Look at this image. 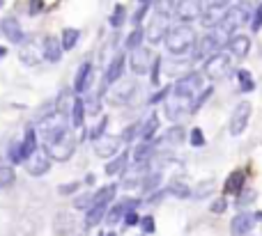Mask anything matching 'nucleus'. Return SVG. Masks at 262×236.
<instances>
[{
	"mask_svg": "<svg viewBox=\"0 0 262 236\" xmlns=\"http://www.w3.org/2000/svg\"><path fill=\"white\" fill-rule=\"evenodd\" d=\"M163 41H166V48H168L173 55H184V53H188L195 46V33H193V28H188L187 23H182V26L170 28Z\"/></svg>",
	"mask_w": 262,
	"mask_h": 236,
	"instance_id": "1",
	"label": "nucleus"
},
{
	"mask_svg": "<svg viewBox=\"0 0 262 236\" xmlns=\"http://www.w3.org/2000/svg\"><path fill=\"white\" fill-rule=\"evenodd\" d=\"M67 131H69V124L62 119V115H58V112L39 122V133H41V138L46 140V144L55 142V140L62 138Z\"/></svg>",
	"mask_w": 262,
	"mask_h": 236,
	"instance_id": "2",
	"label": "nucleus"
},
{
	"mask_svg": "<svg viewBox=\"0 0 262 236\" xmlns=\"http://www.w3.org/2000/svg\"><path fill=\"white\" fill-rule=\"evenodd\" d=\"M51 161H53V156H51L48 147H37V149L26 158V170L30 172L33 177H41V174H46V172L51 170Z\"/></svg>",
	"mask_w": 262,
	"mask_h": 236,
	"instance_id": "3",
	"label": "nucleus"
},
{
	"mask_svg": "<svg viewBox=\"0 0 262 236\" xmlns=\"http://www.w3.org/2000/svg\"><path fill=\"white\" fill-rule=\"evenodd\" d=\"M202 90V76L200 73H187V76H182L177 83L173 85V94L180 99H193L195 94Z\"/></svg>",
	"mask_w": 262,
	"mask_h": 236,
	"instance_id": "4",
	"label": "nucleus"
},
{
	"mask_svg": "<svg viewBox=\"0 0 262 236\" xmlns=\"http://www.w3.org/2000/svg\"><path fill=\"white\" fill-rule=\"evenodd\" d=\"M230 73V55L225 53H214V55H209L207 62H205V76L209 80H221L225 78Z\"/></svg>",
	"mask_w": 262,
	"mask_h": 236,
	"instance_id": "5",
	"label": "nucleus"
},
{
	"mask_svg": "<svg viewBox=\"0 0 262 236\" xmlns=\"http://www.w3.org/2000/svg\"><path fill=\"white\" fill-rule=\"evenodd\" d=\"M246 21H249V9H246V7H242V5L228 7V12H225L223 21L219 23V30L228 37V34H232L237 28L242 26V23H246Z\"/></svg>",
	"mask_w": 262,
	"mask_h": 236,
	"instance_id": "6",
	"label": "nucleus"
},
{
	"mask_svg": "<svg viewBox=\"0 0 262 236\" xmlns=\"http://www.w3.org/2000/svg\"><path fill=\"white\" fill-rule=\"evenodd\" d=\"M46 147H48V151H51L53 161H69L76 151V138L72 131H67L62 138H58L55 142L46 144Z\"/></svg>",
	"mask_w": 262,
	"mask_h": 236,
	"instance_id": "7",
	"label": "nucleus"
},
{
	"mask_svg": "<svg viewBox=\"0 0 262 236\" xmlns=\"http://www.w3.org/2000/svg\"><path fill=\"white\" fill-rule=\"evenodd\" d=\"M202 2L200 0H180L177 7H175V16L182 21V23H191V21L200 19L202 16Z\"/></svg>",
	"mask_w": 262,
	"mask_h": 236,
	"instance_id": "8",
	"label": "nucleus"
},
{
	"mask_svg": "<svg viewBox=\"0 0 262 236\" xmlns=\"http://www.w3.org/2000/svg\"><path fill=\"white\" fill-rule=\"evenodd\" d=\"M223 37L225 34L219 30V33H209L205 34L200 41H198V46H195V58H207V55H214V53H219V48L223 46Z\"/></svg>",
	"mask_w": 262,
	"mask_h": 236,
	"instance_id": "9",
	"label": "nucleus"
},
{
	"mask_svg": "<svg viewBox=\"0 0 262 236\" xmlns=\"http://www.w3.org/2000/svg\"><path fill=\"white\" fill-rule=\"evenodd\" d=\"M249 119H251V103L249 101H242V103L235 108L232 117H230V133L232 135H242L249 126Z\"/></svg>",
	"mask_w": 262,
	"mask_h": 236,
	"instance_id": "10",
	"label": "nucleus"
},
{
	"mask_svg": "<svg viewBox=\"0 0 262 236\" xmlns=\"http://www.w3.org/2000/svg\"><path fill=\"white\" fill-rule=\"evenodd\" d=\"M120 138H113V135H101V138L94 140V154L101 158H113L115 154H117V149H120Z\"/></svg>",
	"mask_w": 262,
	"mask_h": 236,
	"instance_id": "11",
	"label": "nucleus"
},
{
	"mask_svg": "<svg viewBox=\"0 0 262 236\" xmlns=\"http://www.w3.org/2000/svg\"><path fill=\"white\" fill-rule=\"evenodd\" d=\"M124 65H127L124 53H117V55L111 60V65H108L106 73H104V85H115V83L124 76Z\"/></svg>",
	"mask_w": 262,
	"mask_h": 236,
	"instance_id": "12",
	"label": "nucleus"
},
{
	"mask_svg": "<svg viewBox=\"0 0 262 236\" xmlns=\"http://www.w3.org/2000/svg\"><path fill=\"white\" fill-rule=\"evenodd\" d=\"M168 23H166V16L163 14H156L154 21L150 23L148 28V41L150 44H159L161 39H166V34H168Z\"/></svg>",
	"mask_w": 262,
	"mask_h": 236,
	"instance_id": "13",
	"label": "nucleus"
},
{
	"mask_svg": "<svg viewBox=\"0 0 262 236\" xmlns=\"http://www.w3.org/2000/svg\"><path fill=\"white\" fill-rule=\"evenodd\" d=\"M225 12H228V5H207V9H205L202 16H200L202 26L205 28H219V23L223 21Z\"/></svg>",
	"mask_w": 262,
	"mask_h": 236,
	"instance_id": "14",
	"label": "nucleus"
},
{
	"mask_svg": "<svg viewBox=\"0 0 262 236\" xmlns=\"http://www.w3.org/2000/svg\"><path fill=\"white\" fill-rule=\"evenodd\" d=\"M90 87H92V65H90V62H83L81 69H78V73H76L74 92L76 94H85Z\"/></svg>",
	"mask_w": 262,
	"mask_h": 236,
	"instance_id": "15",
	"label": "nucleus"
},
{
	"mask_svg": "<svg viewBox=\"0 0 262 236\" xmlns=\"http://www.w3.org/2000/svg\"><path fill=\"white\" fill-rule=\"evenodd\" d=\"M129 62H131V71L141 76V73H145L150 69V51H148V48H143V46L134 48Z\"/></svg>",
	"mask_w": 262,
	"mask_h": 236,
	"instance_id": "16",
	"label": "nucleus"
},
{
	"mask_svg": "<svg viewBox=\"0 0 262 236\" xmlns=\"http://www.w3.org/2000/svg\"><path fill=\"white\" fill-rule=\"evenodd\" d=\"M228 51H230V55H235V58H246L251 51V39L246 34H235V37L228 39Z\"/></svg>",
	"mask_w": 262,
	"mask_h": 236,
	"instance_id": "17",
	"label": "nucleus"
},
{
	"mask_svg": "<svg viewBox=\"0 0 262 236\" xmlns=\"http://www.w3.org/2000/svg\"><path fill=\"white\" fill-rule=\"evenodd\" d=\"M253 223H256V218L244 211V213H239V216L232 218L230 230H232V234H235V236H244V234H249V232L253 230Z\"/></svg>",
	"mask_w": 262,
	"mask_h": 236,
	"instance_id": "18",
	"label": "nucleus"
},
{
	"mask_svg": "<svg viewBox=\"0 0 262 236\" xmlns=\"http://www.w3.org/2000/svg\"><path fill=\"white\" fill-rule=\"evenodd\" d=\"M0 30L12 44H21L23 41V30H21V23L16 19H2L0 23Z\"/></svg>",
	"mask_w": 262,
	"mask_h": 236,
	"instance_id": "19",
	"label": "nucleus"
},
{
	"mask_svg": "<svg viewBox=\"0 0 262 236\" xmlns=\"http://www.w3.org/2000/svg\"><path fill=\"white\" fill-rule=\"evenodd\" d=\"M74 103H76V97L69 90H62L60 97L55 99V112L62 115V117H69L72 110H74Z\"/></svg>",
	"mask_w": 262,
	"mask_h": 236,
	"instance_id": "20",
	"label": "nucleus"
},
{
	"mask_svg": "<svg viewBox=\"0 0 262 236\" xmlns=\"http://www.w3.org/2000/svg\"><path fill=\"white\" fill-rule=\"evenodd\" d=\"M62 41L55 39V37H46L44 39V60H48V62H58V60L62 58Z\"/></svg>",
	"mask_w": 262,
	"mask_h": 236,
	"instance_id": "21",
	"label": "nucleus"
},
{
	"mask_svg": "<svg viewBox=\"0 0 262 236\" xmlns=\"http://www.w3.org/2000/svg\"><path fill=\"white\" fill-rule=\"evenodd\" d=\"M106 211H108V204L106 202H99V204H92L85 213V227H94L99 225L104 218H106Z\"/></svg>",
	"mask_w": 262,
	"mask_h": 236,
	"instance_id": "22",
	"label": "nucleus"
},
{
	"mask_svg": "<svg viewBox=\"0 0 262 236\" xmlns=\"http://www.w3.org/2000/svg\"><path fill=\"white\" fill-rule=\"evenodd\" d=\"M136 85L134 83H129V80H124L120 87H115L113 92H111V103H127L129 99H131V94H134Z\"/></svg>",
	"mask_w": 262,
	"mask_h": 236,
	"instance_id": "23",
	"label": "nucleus"
},
{
	"mask_svg": "<svg viewBox=\"0 0 262 236\" xmlns=\"http://www.w3.org/2000/svg\"><path fill=\"white\" fill-rule=\"evenodd\" d=\"M156 129H159V115H156V112H152L145 122H141V135H138V138L145 140V142H150V140L154 138Z\"/></svg>",
	"mask_w": 262,
	"mask_h": 236,
	"instance_id": "24",
	"label": "nucleus"
},
{
	"mask_svg": "<svg viewBox=\"0 0 262 236\" xmlns=\"http://www.w3.org/2000/svg\"><path fill=\"white\" fill-rule=\"evenodd\" d=\"M127 163H129V154L124 151V154L115 156L113 161H108V163H106V174H111V177H115V174H124Z\"/></svg>",
	"mask_w": 262,
	"mask_h": 236,
	"instance_id": "25",
	"label": "nucleus"
},
{
	"mask_svg": "<svg viewBox=\"0 0 262 236\" xmlns=\"http://www.w3.org/2000/svg\"><path fill=\"white\" fill-rule=\"evenodd\" d=\"M152 154H154V144H152V140H150V142L141 140V144L131 151V156H134L136 163H145V161H150V158H152Z\"/></svg>",
	"mask_w": 262,
	"mask_h": 236,
	"instance_id": "26",
	"label": "nucleus"
},
{
	"mask_svg": "<svg viewBox=\"0 0 262 236\" xmlns=\"http://www.w3.org/2000/svg\"><path fill=\"white\" fill-rule=\"evenodd\" d=\"M19 58H21V62H23V65L33 67V65H37L44 55H39V53H37V48H35L33 44H26V46L19 51Z\"/></svg>",
	"mask_w": 262,
	"mask_h": 236,
	"instance_id": "27",
	"label": "nucleus"
},
{
	"mask_svg": "<svg viewBox=\"0 0 262 236\" xmlns=\"http://www.w3.org/2000/svg\"><path fill=\"white\" fill-rule=\"evenodd\" d=\"M187 101L188 99H180V97H175L173 101H166V115L170 119H180V115L187 108Z\"/></svg>",
	"mask_w": 262,
	"mask_h": 236,
	"instance_id": "28",
	"label": "nucleus"
},
{
	"mask_svg": "<svg viewBox=\"0 0 262 236\" xmlns=\"http://www.w3.org/2000/svg\"><path fill=\"white\" fill-rule=\"evenodd\" d=\"M143 39H148V30H143L141 26L134 28V33L127 37V41H124V46H127V51H134V48L143 46Z\"/></svg>",
	"mask_w": 262,
	"mask_h": 236,
	"instance_id": "29",
	"label": "nucleus"
},
{
	"mask_svg": "<svg viewBox=\"0 0 262 236\" xmlns=\"http://www.w3.org/2000/svg\"><path fill=\"white\" fill-rule=\"evenodd\" d=\"M127 206H124V202H120V204H115V206H111V209L106 211V225L108 227H113V225H117L124 218V213H127Z\"/></svg>",
	"mask_w": 262,
	"mask_h": 236,
	"instance_id": "30",
	"label": "nucleus"
},
{
	"mask_svg": "<svg viewBox=\"0 0 262 236\" xmlns=\"http://www.w3.org/2000/svg\"><path fill=\"white\" fill-rule=\"evenodd\" d=\"M83 122H85V99H76L74 110H72V126L81 129Z\"/></svg>",
	"mask_w": 262,
	"mask_h": 236,
	"instance_id": "31",
	"label": "nucleus"
},
{
	"mask_svg": "<svg viewBox=\"0 0 262 236\" xmlns=\"http://www.w3.org/2000/svg\"><path fill=\"white\" fill-rule=\"evenodd\" d=\"M242 190H244V172L237 170L225 181V193H242Z\"/></svg>",
	"mask_w": 262,
	"mask_h": 236,
	"instance_id": "32",
	"label": "nucleus"
},
{
	"mask_svg": "<svg viewBox=\"0 0 262 236\" xmlns=\"http://www.w3.org/2000/svg\"><path fill=\"white\" fill-rule=\"evenodd\" d=\"M161 172H148L145 174V179L141 181V190L143 193H150V190H156L159 186H161Z\"/></svg>",
	"mask_w": 262,
	"mask_h": 236,
	"instance_id": "33",
	"label": "nucleus"
},
{
	"mask_svg": "<svg viewBox=\"0 0 262 236\" xmlns=\"http://www.w3.org/2000/svg\"><path fill=\"white\" fill-rule=\"evenodd\" d=\"M78 37H81V33H78L76 28H67V30L62 33V39H60L62 48H65V51H72V48L78 44Z\"/></svg>",
	"mask_w": 262,
	"mask_h": 236,
	"instance_id": "34",
	"label": "nucleus"
},
{
	"mask_svg": "<svg viewBox=\"0 0 262 236\" xmlns=\"http://www.w3.org/2000/svg\"><path fill=\"white\" fill-rule=\"evenodd\" d=\"M37 133H39V131H35L33 126L26 131V138H23V151H26V158L37 149Z\"/></svg>",
	"mask_w": 262,
	"mask_h": 236,
	"instance_id": "35",
	"label": "nucleus"
},
{
	"mask_svg": "<svg viewBox=\"0 0 262 236\" xmlns=\"http://www.w3.org/2000/svg\"><path fill=\"white\" fill-rule=\"evenodd\" d=\"M14 168L7 163H0V188H7V186L14 184Z\"/></svg>",
	"mask_w": 262,
	"mask_h": 236,
	"instance_id": "36",
	"label": "nucleus"
},
{
	"mask_svg": "<svg viewBox=\"0 0 262 236\" xmlns=\"http://www.w3.org/2000/svg\"><path fill=\"white\" fill-rule=\"evenodd\" d=\"M182 140H184V129L182 126H173L163 135V142L166 144H182Z\"/></svg>",
	"mask_w": 262,
	"mask_h": 236,
	"instance_id": "37",
	"label": "nucleus"
},
{
	"mask_svg": "<svg viewBox=\"0 0 262 236\" xmlns=\"http://www.w3.org/2000/svg\"><path fill=\"white\" fill-rule=\"evenodd\" d=\"M168 193L175 197H180V200H187V197H191V188H188L187 184H182V181H173V184L168 186Z\"/></svg>",
	"mask_w": 262,
	"mask_h": 236,
	"instance_id": "38",
	"label": "nucleus"
},
{
	"mask_svg": "<svg viewBox=\"0 0 262 236\" xmlns=\"http://www.w3.org/2000/svg\"><path fill=\"white\" fill-rule=\"evenodd\" d=\"M237 76H239V90H242V92H253V90H256L253 76H251L246 69H242V71L237 73Z\"/></svg>",
	"mask_w": 262,
	"mask_h": 236,
	"instance_id": "39",
	"label": "nucleus"
},
{
	"mask_svg": "<svg viewBox=\"0 0 262 236\" xmlns=\"http://www.w3.org/2000/svg\"><path fill=\"white\" fill-rule=\"evenodd\" d=\"M9 161L14 165L16 163H26V151H23V142H14L9 147Z\"/></svg>",
	"mask_w": 262,
	"mask_h": 236,
	"instance_id": "40",
	"label": "nucleus"
},
{
	"mask_svg": "<svg viewBox=\"0 0 262 236\" xmlns=\"http://www.w3.org/2000/svg\"><path fill=\"white\" fill-rule=\"evenodd\" d=\"M99 97H101V94H87V97H85V110H87V115H97V112H99V108H101Z\"/></svg>",
	"mask_w": 262,
	"mask_h": 236,
	"instance_id": "41",
	"label": "nucleus"
},
{
	"mask_svg": "<svg viewBox=\"0 0 262 236\" xmlns=\"http://www.w3.org/2000/svg\"><path fill=\"white\" fill-rule=\"evenodd\" d=\"M212 97V87H205V90H202L200 92V97H195V101L191 105H188V110L191 112H195V110H200L202 105H205V101H207V99Z\"/></svg>",
	"mask_w": 262,
	"mask_h": 236,
	"instance_id": "42",
	"label": "nucleus"
},
{
	"mask_svg": "<svg viewBox=\"0 0 262 236\" xmlns=\"http://www.w3.org/2000/svg\"><path fill=\"white\" fill-rule=\"evenodd\" d=\"M124 19H127V16H124V7H122V5H115V12L111 14L108 23H111L113 28H120L122 23H124Z\"/></svg>",
	"mask_w": 262,
	"mask_h": 236,
	"instance_id": "43",
	"label": "nucleus"
},
{
	"mask_svg": "<svg viewBox=\"0 0 262 236\" xmlns=\"http://www.w3.org/2000/svg\"><path fill=\"white\" fill-rule=\"evenodd\" d=\"M74 204H76V209H90L94 204V193H85V195L78 197Z\"/></svg>",
	"mask_w": 262,
	"mask_h": 236,
	"instance_id": "44",
	"label": "nucleus"
},
{
	"mask_svg": "<svg viewBox=\"0 0 262 236\" xmlns=\"http://www.w3.org/2000/svg\"><path fill=\"white\" fill-rule=\"evenodd\" d=\"M138 135H141V124H134V126H129V129H124L122 140H124V142H131V140L138 138Z\"/></svg>",
	"mask_w": 262,
	"mask_h": 236,
	"instance_id": "45",
	"label": "nucleus"
},
{
	"mask_svg": "<svg viewBox=\"0 0 262 236\" xmlns=\"http://www.w3.org/2000/svg\"><path fill=\"white\" fill-rule=\"evenodd\" d=\"M106 126H108V117H106V119H101L99 124L94 126L92 131H90V138H92V140L101 138V135H104V133H106Z\"/></svg>",
	"mask_w": 262,
	"mask_h": 236,
	"instance_id": "46",
	"label": "nucleus"
},
{
	"mask_svg": "<svg viewBox=\"0 0 262 236\" xmlns=\"http://www.w3.org/2000/svg\"><path fill=\"white\" fill-rule=\"evenodd\" d=\"M225 209H228V200H225V197L214 200V202H212V206H209V211H212V213H223Z\"/></svg>",
	"mask_w": 262,
	"mask_h": 236,
	"instance_id": "47",
	"label": "nucleus"
},
{
	"mask_svg": "<svg viewBox=\"0 0 262 236\" xmlns=\"http://www.w3.org/2000/svg\"><path fill=\"white\" fill-rule=\"evenodd\" d=\"M141 227H143V232L145 234H154V218L152 216H145V218H141Z\"/></svg>",
	"mask_w": 262,
	"mask_h": 236,
	"instance_id": "48",
	"label": "nucleus"
},
{
	"mask_svg": "<svg viewBox=\"0 0 262 236\" xmlns=\"http://www.w3.org/2000/svg\"><path fill=\"white\" fill-rule=\"evenodd\" d=\"M212 188H214V181H205V184H200L198 188H195L193 195H195V197H207Z\"/></svg>",
	"mask_w": 262,
	"mask_h": 236,
	"instance_id": "49",
	"label": "nucleus"
},
{
	"mask_svg": "<svg viewBox=\"0 0 262 236\" xmlns=\"http://www.w3.org/2000/svg\"><path fill=\"white\" fill-rule=\"evenodd\" d=\"M191 144H193V147H202V144H205V135H202L200 129H193V131H191Z\"/></svg>",
	"mask_w": 262,
	"mask_h": 236,
	"instance_id": "50",
	"label": "nucleus"
},
{
	"mask_svg": "<svg viewBox=\"0 0 262 236\" xmlns=\"http://www.w3.org/2000/svg\"><path fill=\"white\" fill-rule=\"evenodd\" d=\"M242 193H244V195H239V200H237L242 206H244V204H251L253 200H256V190H242Z\"/></svg>",
	"mask_w": 262,
	"mask_h": 236,
	"instance_id": "51",
	"label": "nucleus"
},
{
	"mask_svg": "<svg viewBox=\"0 0 262 236\" xmlns=\"http://www.w3.org/2000/svg\"><path fill=\"white\" fill-rule=\"evenodd\" d=\"M78 186L81 184H65V186H58V193H60V195H72V193H76V190H78Z\"/></svg>",
	"mask_w": 262,
	"mask_h": 236,
	"instance_id": "52",
	"label": "nucleus"
},
{
	"mask_svg": "<svg viewBox=\"0 0 262 236\" xmlns=\"http://www.w3.org/2000/svg\"><path fill=\"white\" fill-rule=\"evenodd\" d=\"M251 26H253V30H260V28H262V5H258L256 14H253V21H251Z\"/></svg>",
	"mask_w": 262,
	"mask_h": 236,
	"instance_id": "53",
	"label": "nucleus"
},
{
	"mask_svg": "<svg viewBox=\"0 0 262 236\" xmlns=\"http://www.w3.org/2000/svg\"><path fill=\"white\" fill-rule=\"evenodd\" d=\"M136 223H138V213H136L134 209H129L127 213H124V225L131 227V225H136Z\"/></svg>",
	"mask_w": 262,
	"mask_h": 236,
	"instance_id": "54",
	"label": "nucleus"
},
{
	"mask_svg": "<svg viewBox=\"0 0 262 236\" xmlns=\"http://www.w3.org/2000/svg\"><path fill=\"white\" fill-rule=\"evenodd\" d=\"M145 14H148V2H143L141 9H138V12L134 14V19H131V21H134L136 26H141V21H143V16H145Z\"/></svg>",
	"mask_w": 262,
	"mask_h": 236,
	"instance_id": "55",
	"label": "nucleus"
},
{
	"mask_svg": "<svg viewBox=\"0 0 262 236\" xmlns=\"http://www.w3.org/2000/svg\"><path fill=\"white\" fill-rule=\"evenodd\" d=\"M168 92H170V87H163V90H161V92H156V94H154V97H152V99H150V103H161V101H163V99H166V97H168Z\"/></svg>",
	"mask_w": 262,
	"mask_h": 236,
	"instance_id": "56",
	"label": "nucleus"
},
{
	"mask_svg": "<svg viewBox=\"0 0 262 236\" xmlns=\"http://www.w3.org/2000/svg\"><path fill=\"white\" fill-rule=\"evenodd\" d=\"M159 67H161V58H156L154 60V71H152V83H159Z\"/></svg>",
	"mask_w": 262,
	"mask_h": 236,
	"instance_id": "57",
	"label": "nucleus"
},
{
	"mask_svg": "<svg viewBox=\"0 0 262 236\" xmlns=\"http://www.w3.org/2000/svg\"><path fill=\"white\" fill-rule=\"evenodd\" d=\"M39 9H41V0H33V2H30V12L37 14Z\"/></svg>",
	"mask_w": 262,
	"mask_h": 236,
	"instance_id": "58",
	"label": "nucleus"
},
{
	"mask_svg": "<svg viewBox=\"0 0 262 236\" xmlns=\"http://www.w3.org/2000/svg\"><path fill=\"white\" fill-rule=\"evenodd\" d=\"M5 55H7V51H5L2 46H0V58H5Z\"/></svg>",
	"mask_w": 262,
	"mask_h": 236,
	"instance_id": "59",
	"label": "nucleus"
},
{
	"mask_svg": "<svg viewBox=\"0 0 262 236\" xmlns=\"http://www.w3.org/2000/svg\"><path fill=\"white\" fill-rule=\"evenodd\" d=\"M244 5H251V2H256V0H242Z\"/></svg>",
	"mask_w": 262,
	"mask_h": 236,
	"instance_id": "60",
	"label": "nucleus"
},
{
	"mask_svg": "<svg viewBox=\"0 0 262 236\" xmlns=\"http://www.w3.org/2000/svg\"><path fill=\"white\" fill-rule=\"evenodd\" d=\"M106 236H115V234H113V232H111V234H106Z\"/></svg>",
	"mask_w": 262,
	"mask_h": 236,
	"instance_id": "61",
	"label": "nucleus"
},
{
	"mask_svg": "<svg viewBox=\"0 0 262 236\" xmlns=\"http://www.w3.org/2000/svg\"><path fill=\"white\" fill-rule=\"evenodd\" d=\"M141 2H148V0H141Z\"/></svg>",
	"mask_w": 262,
	"mask_h": 236,
	"instance_id": "62",
	"label": "nucleus"
},
{
	"mask_svg": "<svg viewBox=\"0 0 262 236\" xmlns=\"http://www.w3.org/2000/svg\"><path fill=\"white\" fill-rule=\"evenodd\" d=\"M0 2H2V0H0Z\"/></svg>",
	"mask_w": 262,
	"mask_h": 236,
	"instance_id": "63",
	"label": "nucleus"
}]
</instances>
